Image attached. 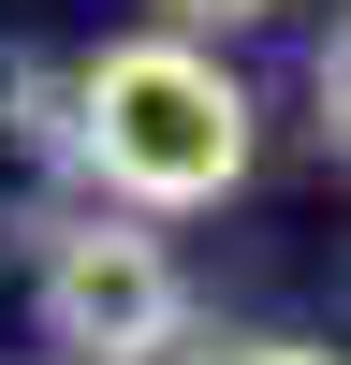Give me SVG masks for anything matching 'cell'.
Segmentation results:
<instances>
[{
  "mask_svg": "<svg viewBox=\"0 0 351 365\" xmlns=\"http://www.w3.org/2000/svg\"><path fill=\"white\" fill-rule=\"evenodd\" d=\"M249 88L205 29H117L103 58H73V175L146 220H205L220 190H249Z\"/></svg>",
  "mask_w": 351,
  "mask_h": 365,
  "instance_id": "cell-1",
  "label": "cell"
},
{
  "mask_svg": "<svg viewBox=\"0 0 351 365\" xmlns=\"http://www.w3.org/2000/svg\"><path fill=\"white\" fill-rule=\"evenodd\" d=\"M29 322H44V351H73V365H146L176 322H190V278H176L161 220L103 190V205H73V220L29 234Z\"/></svg>",
  "mask_w": 351,
  "mask_h": 365,
  "instance_id": "cell-2",
  "label": "cell"
},
{
  "mask_svg": "<svg viewBox=\"0 0 351 365\" xmlns=\"http://www.w3.org/2000/svg\"><path fill=\"white\" fill-rule=\"evenodd\" d=\"M307 103H322V117H307V132H322V161L351 175V15L322 29V58H307Z\"/></svg>",
  "mask_w": 351,
  "mask_h": 365,
  "instance_id": "cell-3",
  "label": "cell"
},
{
  "mask_svg": "<svg viewBox=\"0 0 351 365\" xmlns=\"http://www.w3.org/2000/svg\"><path fill=\"white\" fill-rule=\"evenodd\" d=\"M146 15H176V29H205V44H234V29H263L278 0H146Z\"/></svg>",
  "mask_w": 351,
  "mask_h": 365,
  "instance_id": "cell-4",
  "label": "cell"
},
{
  "mask_svg": "<svg viewBox=\"0 0 351 365\" xmlns=\"http://www.w3.org/2000/svg\"><path fill=\"white\" fill-rule=\"evenodd\" d=\"M234 365H351V351H322V336H249Z\"/></svg>",
  "mask_w": 351,
  "mask_h": 365,
  "instance_id": "cell-5",
  "label": "cell"
},
{
  "mask_svg": "<svg viewBox=\"0 0 351 365\" xmlns=\"http://www.w3.org/2000/svg\"><path fill=\"white\" fill-rule=\"evenodd\" d=\"M146 365H220V351H205V336H190V322H176V336H161V351H146Z\"/></svg>",
  "mask_w": 351,
  "mask_h": 365,
  "instance_id": "cell-6",
  "label": "cell"
},
{
  "mask_svg": "<svg viewBox=\"0 0 351 365\" xmlns=\"http://www.w3.org/2000/svg\"><path fill=\"white\" fill-rule=\"evenodd\" d=\"M58 365H73V351H58Z\"/></svg>",
  "mask_w": 351,
  "mask_h": 365,
  "instance_id": "cell-7",
  "label": "cell"
}]
</instances>
